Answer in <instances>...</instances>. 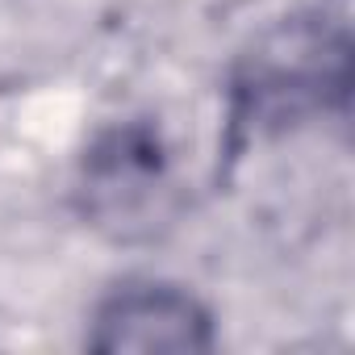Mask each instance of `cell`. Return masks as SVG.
<instances>
[{"instance_id": "2", "label": "cell", "mask_w": 355, "mask_h": 355, "mask_svg": "<svg viewBox=\"0 0 355 355\" xmlns=\"http://www.w3.org/2000/svg\"><path fill=\"white\" fill-rule=\"evenodd\" d=\"M84 193L88 214L101 226L130 230L159 218V201L167 193V155L150 125H121L92 142L84 159Z\"/></svg>"}, {"instance_id": "3", "label": "cell", "mask_w": 355, "mask_h": 355, "mask_svg": "<svg viewBox=\"0 0 355 355\" xmlns=\"http://www.w3.org/2000/svg\"><path fill=\"white\" fill-rule=\"evenodd\" d=\"M209 309L175 284H125L101 309L92 326L96 351H201L214 343Z\"/></svg>"}, {"instance_id": "1", "label": "cell", "mask_w": 355, "mask_h": 355, "mask_svg": "<svg viewBox=\"0 0 355 355\" xmlns=\"http://www.w3.org/2000/svg\"><path fill=\"white\" fill-rule=\"evenodd\" d=\"M351 84L347 34L297 21L272 34L234 84V125H288L326 105L343 109Z\"/></svg>"}]
</instances>
